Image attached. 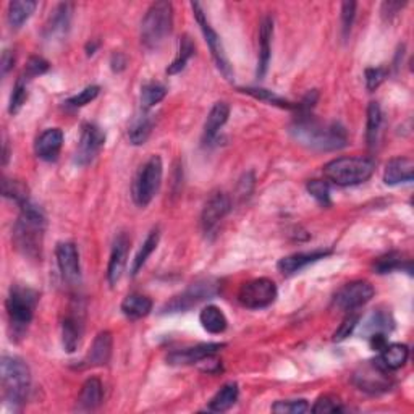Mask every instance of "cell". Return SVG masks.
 Masks as SVG:
<instances>
[{"mask_svg": "<svg viewBox=\"0 0 414 414\" xmlns=\"http://www.w3.org/2000/svg\"><path fill=\"white\" fill-rule=\"evenodd\" d=\"M291 133L296 141L319 151L342 149L348 143V135L342 125L337 121L324 123V121L314 120L309 113H304L296 120Z\"/></svg>", "mask_w": 414, "mask_h": 414, "instance_id": "cell-1", "label": "cell"}, {"mask_svg": "<svg viewBox=\"0 0 414 414\" xmlns=\"http://www.w3.org/2000/svg\"><path fill=\"white\" fill-rule=\"evenodd\" d=\"M46 217L38 206L31 201L21 207V214L18 217L14 228V241L18 251L29 259H39L44 240Z\"/></svg>", "mask_w": 414, "mask_h": 414, "instance_id": "cell-2", "label": "cell"}, {"mask_svg": "<svg viewBox=\"0 0 414 414\" xmlns=\"http://www.w3.org/2000/svg\"><path fill=\"white\" fill-rule=\"evenodd\" d=\"M375 170V163L368 157H338L327 162L322 172L338 186H356L368 181Z\"/></svg>", "mask_w": 414, "mask_h": 414, "instance_id": "cell-3", "label": "cell"}, {"mask_svg": "<svg viewBox=\"0 0 414 414\" xmlns=\"http://www.w3.org/2000/svg\"><path fill=\"white\" fill-rule=\"evenodd\" d=\"M0 374L4 400L14 406L23 405L31 387V373L28 364L16 356H4Z\"/></svg>", "mask_w": 414, "mask_h": 414, "instance_id": "cell-4", "label": "cell"}, {"mask_svg": "<svg viewBox=\"0 0 414 414\" xmlns=\"http://www.w3.org/2000/svg\"><path fill=\"white\" fill-rule=\"evenodd\" d=\"M173 7L170 2L161 0L152 4L146 11L141 23V42L146 49L154 51L159 49L167 36L172 31Z\"/></svg>", "mask_w": 414, "mask_h": 414, "instance_id": "cell-5", "label": "cell"}, {"mask_svg": "<svg viewBox=\"0 0 414 414\" xmlns=\"http://www.w3.org/2000/svg\"><path fill=\"white\" fill-rule=\"evenodd\" d=\"M39 295L33 288L15 285L10 288L7 298V314L14 337H21L31 324L36 306H38Z\"/></svg>", "mask_w": 414, "mask_h": 414, "instance_id": "cell-6", "label": "cell"}, {"mask_svg": "<svg viewBox=\"0 0 414 414\" xmlns=\"http://www.w3.org/2000/svg\"><path fill=\"white\" fill-rule=\"evenodd\" d=\"M163 166L159 156H152L139 170L135 183H133V199L139 207L148 206L152 198L159 191L162 183Z\"/></svg>", "mask_w": 414, "mask_h": 414, "instance_id": "cell-7", "label": "cell"}, {"mask_svg": "<svg viewBox=\"0 0 414 414\" xmlns=\"http://www.w3.org/2000/svg\"><path fill=\"white\" fill-rule=\"evenodd\" d=\"M191 9H193L194 18H196V21L199 24L201 31H203V34H204L207 46H209V49H211L212 57H214V60H216L217 69L221 70V73L225 78H227V80L231 81L233 80V69H231L230 60L227 57V54H225V49H223L221 38H218V34L214 31V28L211 26L209 20H207L203 5L198 4V2H193Z\"/></svg>", "mask_w": 414, "mask_h": 414, "instance_id": "cell-8", "label": "cell"}, {"mask_svg": "<svg viewBox=\"0 0 414 414\" xmlns=\"http://www.w3.org/2000/svg\"><path fill=\"white\" fill-rule=\"evenodd\" d=\"M277 298V285L271 278H254L241 285L238 291V301L248 309L269 308Z\"/></svg>", "mask_w": 414, "mask_h": 414, "instance_id": "cell-9", "label": "cell"}, {"mask_svg": "<svg viewBox=\"0 0 414 414\" xmlns=\"http://www.w3.org/2000/svg\"><path fill=\"white\" fill-rule=\"evenodd\" d=\"M217 295V282L214 280H201L190 285L183 293L173 296V300L166 304L163 313H185V310L196 306L201 301L209 300V298Z\"/></svg>", "mask_w": 414, "mask_h": 414, "instance_id": "cell-10", "label": "cell"}, {"mask_svg": "<svg viewBox=\"0 0 414 414\" xmlns=\"http://www.w3.org/2000/svg\"><path fill=\"white\" fill-rule=\"evenodd\" d=\"M373 296H374L373 285L369 282H364V280H355V282L343 285V287L337 291V295L333 296V304L335 308H338L340 310L351 313V310H356L358 308H361L366 303H369L373 300Z\"/></svg>", "mask_w": 414, "mask_h": 414, "instance_id": "cell-11", "label": "cell"}, {"mask_svg": "<svg viewBox=\"0 0 414 414\" xmlns=\"http://www.w3.org/2000/svg\"><path fill=\"white\" fill-rule=\"evenodd\" d=\"M387 368L382 366L380 361H370L361 366L355 374V383L364 392L382 393L390 390L392 380L387 375Z\"/></svg>", "mask_w": 414, "mask_h": 414, "instance_id": "cell-12", "label": "cell"}, {"mask_svg": "<svg viewBox=\"0 0 414 414\" xmlns=\"http://www.w3.org/2000/svg\"><path fill=\"white\" fill-rule=\"evenodd\" d=\"M104 144H106V135L101 128L94 123H84L75 154V162L78 166H88L99 156Z\"/></svg>", "mask_w": 414, "mask_h": 414, "instance_id": "cell-13", "label": "cell"}, {"mask_svg": "<svg viewBox=\"0 0 414 414\" xmlns=\"http://www.w3.org/2000/svg\"><path fill=\"white\" fill-rule=\"evenodd\" d=\"M57 264L60 273L66 283L76 285L80 282L81 277V267H80V253L75 243L62 241L59 243L56 248Z\"/></svg>", "mask_w": 414, "mask_h": 414, "instance_id": "cell-14", "label": "cell"}, {"mask_svg": "<svg viewBox=\"0 0 414 414\" xmlns=\"http://www.w3.org/2000/svg\"><path fill=\"white\" fill-rule=\"evenodd\" d=\"M231 209V201L227 194L222 191H217L207 199L204 204L203 214H201V227H203L204 233H211L212 230L217 228L222 218L228 214Z\"/></svg>", "mask_w": 414, "mask_h": 414, "instance_id": "cell-15", "label": "cell"}, {"mask_svg": "<svg viewBox=\"0 0 414 414\" xmlns=\"http://www.w3.org/2000/svg\"><path fill=\"white\" fill-rule=\"evenodd\" d=\"M223 346V343H201L191 346V348L176 350L170 353L167 361L168 364H173V366H190V364L203 363L206 359L216 356Z\"/></svg>", "mask_w": 414, "mask_h": 414, "instance_id": "cell-16", "label": "cell"}, {"mask_svg": "<svg viewBox=\"0 0 414 414\" xmlns=\"http://www.w3.org/2000/svg\"><path fill=\"white\" fill-rule=\"evenodd\" d=\"M128 249H130V238H128L126 233H120L113 241V248L107 267V280L108 283H111V287H115L121 276H123Z\"/></svg>", "mask_w": 414, "mask_h": 414, "instance_id": "cell-17", "label": "cell"}, {"mask_svg": "<svg viewBox=\"0 0 414 414\" xmlns=\"http://www.w3.org/2000/svg\"><path fill=\"white\" fill-rule=\"evenodd\" d=\"M64 146V131L60 128H49L36 139L34 151L39 159L46 162L57 161Z\"/></svg>", "mask_w": 414, "mask_h": 414, "instance_id": "cell-18", "label": "cell"}, {"mask_svg": "<svg viewBox=\"0 0 414 414\" xmlns=\"http://www.w3.org/2000/svg\"><path fill=\"white\" fill-rule=\"evenodd\" d=\"M328 254H330V251H327V249H315V251L309 253L290 254L287 258L278 261V271L285 273V276H293V273L306 269L308 266L327 258Z\"/></svg>", "mask_w": 414, "mask_h": 414, "instance_id": "cell-19", "label": "cell"}, {"mask_svg": "<svg viewBox=\"0 0 414 414\" xmlns=\"http://www.w3.org/2000/svg\"><path fill=\"white\" fill-rule=\"evenodd\" d=\"M414 178V162L410 157H395L385 166L383 172V181L385 185H400L411 183Z\"/></svg>", "mask_w": 414, "mask_h": 414, "instance_id": "cell-20", "label": "cell"}, {"mask_svg": "<svg viewBox=\"0 0 414 414\" xmlns=\"http://www.w3.org/2000/svg\"><path fill=\"white\" fill-rule=\"evenodd\" d=\"M272 36H273V20L271 16H264L259 26V59H258V78L263 80L271 64L272 52Z\"/></svg>", "mask_w": 414, "mask_h": 414, "instance_id": "cell-21", "label": "cell"}, {"mask_svg": "<svg viewBox=\"0 0 414 414\" xmlns=\"http://www.w3.org/2000/svg\"><path fill=\"white\" fill-rule=\"evenodd\" d=\"M112 345H113V340H112L111 332L104 330L101 333H97L93 345H91L88 356L86 359H84L86 366H91V368L106 366V364L111 361Z\"/></svg>", "mask_w": 414, "mask_h": 414, "instance_id": "cell-22", "label": "cell"}, {"mask_svg": "<svg viewBox=\"0 0 414 414\" xmlns=\"http://www.w3.org/2000/svg\"><path fill=\"white\" fill-rule=\"evenodd\" d=\"M228 117H230V107L227 102L214 104V107L211 108V112L209 115H207V120L204 123V133H203L204 144L214 143V139L218 135V130L227 123Z\"/></svg>", "mask_w": 414, "mask_h": 414, "instance_id": "cell-23", "label": "cell"}, {"mask_svg": "<svg viewBox=\"0 0 414 414\" xmlns=\"http://www.w3.org/2000/svg\"><path fill=\"white\" fill-rule=\"evenodd\" d=\"M70 21H71V5L70 4H60L59 7L52 11L51 18L46 24V38H62L64 34L70 29Z\"/></svg>", "mask_w": 414, "mask_h": 414, "instance_id": "cell-24", "label": "cell"}, {"mask_svg": "<svg viewBox=\"0 0 414 414\" xmlns=\"http://www.w3.org/2000/svg\"><path fill=\"white\" fill-rule=\"evenodd\" d=\"M102 382L97 377H91L83 383L80 395H78V405H80L81 410H96L102 403Z\"/></svg>", "mask_w": 414, "mask_h": 414, "instance_id": "cell-25", "label": "cell"}, {"mask_svg": "<svg viewBox=\"0 0 414 414\" xmlns=\"http://www.w3.org/2000/svg\"><path fill=\"white\" fill-rule=\"evenodd\" d=\"M408 356H410V350L403 343H387L380 350V358L379 361L382 363L383 368H387L388 370H397L400 368H403Z\"/></svg>", "mask_w": 414, "mask_h": 414, "instance_id": "cell-26", "label": "cell"}, {"mask_svg": "<svg viewBox=\"0 0 414 414\" xmlns=\"http://www.w3.org/2000/svg\"><path fill=\"white\" fill-rule=\"evenodd\" d=\"M152 310V301L149 296L131 293L128 295L121 303V313L128 319H143Z\"/></svg>", "mask_w": 414, "mask_h": 414, "instance_id": "cell-27", "label": "cell"}, {"mask_svg": "<svg viewBox=\"0 0 414 414\" xmlns=\"http://www.w3.org/2000/svg\"><path fill=\"white\" fill-rule=\"evenodd\" d=\"M83 324L76 314H70L62 324V343L66 353H75L81 340Z\"/></svg>", "mask_w": 414, "mask_h": 414, "instance_id": "cell-28", "label": "cell"}, {"mask_svg": "<svg viewBox=\"0 0 414 414\" xmlns=\"http://www.w3.org/2000/svg\"><path fill=\"white\" fill-rule=\"evenodd\" d=\"M199 322L206 332L212 335L225 332V328L228 325V320L225 318L223 310L217 306H206L199 314Z\"/></svg>", "mask_w": 414, "mask_h": 414, "instance_id": "cell-29", "label": "cell"}, {"mask_svg": "<svg viewBox=\"0 0 414 414\" xmlns=\"http://www.w3.org/2000/svg\"><path fill=\"white\" fill-rule=\"evenodd\" d=\"M236 400H238V385L235 382H228L212 397L207 410L212 413H223L230 410L236 403Z\"/></svg>", "mask_w": 414, "mask_h": 414, "instance_id": "cell-30", "label": "cell"}, {"mask_svg": "<svg viewBox=\"0 0 414 414\" xmlns=\"http://www.w3.org/2000/svg\"><path fill=\"white\" fill-rule=\"evenodd\" d=\"M38 2L34 0H14L9 4V23L14 29H18L21 24L29 20V16L34 14Z\"/></svg>", "mask_w": 414, "mask_h": 414, "instance_id": "cell-31", "label": "cell"}, {"mask_svg": "<svg viewBox=\"0 0 414 414\" xmlns=\"http://www.w3.org/2000/svg\"><path fill=\"white\" fill-rule=\"evenodd\" d=\"M152 126H154V120H152V117L148 112H143L141 115H138V117L133 120L130 131H128L130 143L133 146L144 144L151 136Z\"/></svg>", "mask_w": 414, "mask_h": 414, "instance_id": "cell-32", "label": "cell"}, {"mask_svg": "<svg viewBox=\"0 0 414 414\" xmlns=\"http://www.w3.org/2000/svg\"><path fill=\"white\" fill-rule=\"evenodd\" d=\"M159 240H161V231L159 228H154L151 230V233L148 235V238L143 243L141 249H139L136 258L133 259V264H131V276H138V272L143 269V266L148 263L149 256L156 251L157 245H159Z\"/></svg>", "mask_w": 414, "mask_h": 414, "instance_id": "cell-33", "label": "cell"}, {"mask_svg": "<svg viewBox=\"0 0 414 414\" xmlns=\"http://www.w3.org/2000/svg\"><path fill=\"white\" fill-rule=\"evenodd\" d=\"M193 54H194V42L190 36L185 34L183 38L180 39L178 54H176V57L172 62V65H168L167 75H176V73L183 71L186 64H188V60L193 57Z\"/></svg>", "mask_w": 414, "mask_h": 414, "instance_id": "cell-34", "label": "cell"}, {"mask_svg": "<svg viewBox=\"0 0 414 414\" xmlns=\"http://www.w3.org/2000/svg\"><path fill=\"white\" fill-rule=\"evenodd\" d=\"M382 126V111L377 102H370L368 107V125H366V139L369 148H374L379 141V133Z\"/></svg>", "mask_w": 414, "mask_h": 414, "instance_id": "cell-35", "label": "cell"}, {"mask_svg": "<svg viewBox=\"0 0 414 414\" xmlns=\"http://www.w3.org/2000/svg\"><path fill=\"white\" fill-rule=\"evenodd\" d=\"M393 328V320L390 318V313H383V310H375V313L370 314V318L368 319L366 325H364L363 332L368 335L373 333H387Z\"/></svg>", "mask_w": 414, "mask_h": 414, "instance_id": "cell-36", "label": "cell"}, {"mask_svg": "<svg viewBox=\"0 0 414 414\" xmlns=\"http://www.w3.org/2000/svg\"><path fill=\"white\" fill-rule=\"evenodd\" d=\"M240 91H243V93H246L249 96H253L254 99L269 102V104H272V106H278V107H282V108H296V104H291L290 101L283 99V97H280L278 94H276L273 91H269V89L243 88Z\"/></svg>", "mask_w": 414, "mask_h": 414, "instance_id": "cell-37", "label": "cell"}, {"mask_svg": "<svg viewBox=\"0 0 414 414\" xmlns=\"http://www.w3.org/2000/svg\"><path fill=\"white\" fill-rule=\"evenodd\" d=\"M167 96V88L163 86L161 83L151 81L148 84H144L141 89V102H143V108L148 111L152 106L159 104L163 97Z\"/></svg>", "mask_w": 414, "mask_h": 414, "instance_id": "cell-38", "label": "cell"}, {"mask_svg": "<svg viewBox=\"0 0 414 414\" xmlns=\"http://www.w3.org/2000/svg\"><path fill=\"white\" fill-rule=\"evenodd\" d=\"M2 193L5 198L9 199H14L15 203L23 207L24 204L29 203V194H28V188L24 186L21 181H16V180H4L2 183Z\"/></svg>", "mask_w": 414, "mask_h": 414, "instance_id": "cell-39", "label": "cell"}, {"mask_svg": "<svg viewBox=\"0 0 414 414\" xmlns=\"http://www.w3.org/2000/svg\"><path fill=\"white\" fill-rule=\"evenodd\" d=\"M28 78L20 76L15 83L14 91H11L10 96V104H9V112L11 115H15L21 111V107L24 106V102L28 99Z\"/></svg>", "mask_w": 414, "mask_h": 414, "instance_id": "cell-40", "label": "cell"}, {"mask_svg": "<svg viewBox=\"0 0 414 414\" xmlns=\"http://www.w3.org/2000/svg\"><path fill=\"white\" fill-rule=\"evenodd\" d=\"M403 256L400 253H388L385 256H382L374 263V271L377 273H388L393 271L403 269Z\"/></svg>", "mask_w": 414, "mask_h": 414, "instance_id": "cell-41", "label": "cell"}, {"mask_svg": "<svg viewBox=\"0 0 414 414\" xmlns=\"http://www.w3.org/2000/svg\"><path fill=\"white\" fill-rule=\"evenodd\" d=\"M272 411L278 414H301L309 411L306 400H280L272 405Z\"/></svg>", "mask_w": 414, "mask_h": 414, "instance_id": "cell-42", "label": "cell"}, {"mask_svg": "<svg viewBox=\"0 0 414 414\" xmlns=\"http://www.w3.org/2000/svg\"><path fill=\"white\" fill-rule=\"evenodd\" d=\"M308 193L313 196L319 204L330 206V190H328L327 181L324 180H310L308 183Z\"/></svg>", "mask_w": 414, "mask_h": 414, "instance_id": "cell-43", "label": "cell"}, {"mask_svg": "<svg viewBox=\"0 0 414 414\" xmlns=\"http://www.w3.org/2000/svg\"><path fill=\"white\" fill-rule=\"evenodd\" d=\"M358 322H359V315L351 310V313L343 319V322L340 324V327L337 328V330H335L333 342H343L345 338H348L350 335L353 333V330L356 328Z\"/></svg>", "mask_w": 414, "mask_h": 414, "instance_id": "cell-44", "label": "cell"}, {"mask_svg": "<svg viewBox=\"0 0 414 414\" xmlns=\"http://www.w3.org/2000/svg\"><path fill=\"white\" fill-rule=\"evenodd\" d=\"M343 408L340 406L338 398L332 397V395H324V397L318 398L315 405L313 406V413L315 414H327V413H338Z\"/></svg>", "mask_w": 414, "mask_h": 414, "instance_id": "cell-45", "label": "cell"}, {"mask_svg": "<svg viewBox=\"0 0 414 414\" xmlns=\"http://www.w3.org/2000/svg\"><path fill=\"white\" fill-rule=\"evenodd\" d=\"M99 91H101L99 86H88V88H84L80 94L70 97V99L66 101V104L71 107H83L91 101H94L96 97L99 96Z\"/></svg>", "mask_w": 414, "mask_h": 414, "instance_id": "cell-46", "label": "cell"}, {"mask_svg": "<svg viewBox=\"0 0 414 414\" xmlns=\"http://www.w3.org/2000/svg\"><path fill=\"white\" fill-rule=\"evenodd\" d=\"M47 70H49L47 60H44L42 57H31L26 65V69H24L23 76L28 78V80H33V78H36V76L44 75Z\"/></svg>", "mask_w": 414, "mask_h": 414, "instance_id": "cell-47", "label": "cell"}, {"mask_svg": "<svg viewBox=\"0 0 414 414\" xmlns=\"http://www.w3.org/2000/svg\"><path fill=\"white\" fill-rule=\"evenodd\" d=\"M355 11H356V4L355 2H343L342 4V24H343V34L345 38L351 31V24L355 20Z\"/></svg>", "mask_w": 414, "mask_h": 414, "instance_id": "cell-48", "label": "cell"}, {"mask_svg": "<svg viewBox=\"0 0 414 414\" xmlns=\"http://www.w3.org/2000/svg\"><path fill=\"white\" fill-rule=\"evenodd\" d=\"M387 71L383 69H368L366 70V86L369 91H374L385 80Z\"/></svg>", "mask_w": 414, "mask_h": 414, "instance_id": "cell-49", "label": "cell"}, {"mask_svg": "<svg viewBox=\"0 0 414 414\" xmlns=\"http://www.w3.org/2000/svg\"><path fill=\"white\" fill-rule=\"evenodd\" d=\"M405 4H400V2H385L382 5V14H383V18H388L390 20L392 16H395L398 14V11L401 10V7H403Z\"/></svg>", "mask_w": 414, "mask_h": 414, "instance_id": "cell-50", "label": "cell"}, {"mask_svg": "<svg viewBox=\"0 0 414 414\" xmlns=\"http://www.w3.org/2000/svg\"><path fill=\"white\" fill-rule=\"evenodd\" d=\"M14 64H15V56L11 51H4L2 54V75L5 76L7 73L14 69Z\"/></svg>", "mask_w": 414, "mask_h": 414, "instance_id": "cell-51", "label": "cell"}, {"mask_svg": "<svg viewBox=\"0 0 414 414\" xmlns=\"http://www.w3.org/2000/svg\"><path fill=\"white\" fill-rule=\"evenodd\" d=\"M125 64H126V60L125 57L121 56V54H113V57H112V69L115 71H120V70H123L125 69Z\"/></svg>", "mask_w": 414, "mask_h": 414, "instance_id": "cell-52", "label": "cell"}, {"mask_svg": "<svg viewBox=\"0 0 414 414\" xmlns=\"http://www.w3.org/2000/svg\"><path fill=\"white\" fill-rule=\"evenodd\" d=\"M97 46H99V44H91V42H89V44H88V56H93L94 51L97 49Z\"/></svg>", "mask_w": 414, "mask_h": 414, "instance_id": "cell-53", "label": "cell"}]
</instances>
